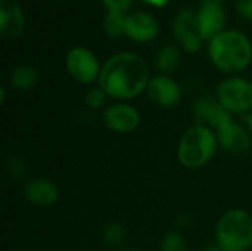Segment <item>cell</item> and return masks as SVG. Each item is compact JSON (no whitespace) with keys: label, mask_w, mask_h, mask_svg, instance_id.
I'll return each mask as SVG.
<instances>
[{"label":"cell","mask_w":252,"mask_h":251,"mask_svg":"<svg viewBox=\"0 0 252 251\" xmlns=\"http://www.w3.org/2000/svg\"><path fill=\"white\" fill-rule=\"evenodd\" d=\"M216 133L219 146L224 152L236 157H242L250 152L252 146V135L245 124L238 123L235 118L216 130Z\"/></svg>","instance_id":"7"},{"label":"cell","mask_w":252,"mask_h":251,"mask_svg":"<svg viewBox=\"0 0 252 251\" xmlns=\"http://www.w3.org/2000/svg\"><path fill=\"white\" fill-rule=\"evenodd\" d=\"M196 19L202 38L211 41L223 33L226 19L224 9L221 4H201V9L196 13Z\"/></svg>","instance_id":"14"},{"label":"cell","mask_w":252,"mask_h":251,"mask_svg":"<svg viewBox=\"0 0 252 251\" xmlns=\"http://www.w3.org/2000/svg\"><path fill=\"white\" fill-rule=\"evenodd\" d=\"M40 72L32 65H19L10 74V83L18 90H30L37 86Z\"/></svg>","instance_id":"17"},{"label":"cell","mask_w":252,"mask_h":251,"mask_svg":"<svg viewBox=\"0 0 252 251\" xmlns=\"http://www.w3.org/2000/svg\"><path fill=\"white\" fill-rule=\"evenodd\" d=\"M109 12H126L133 0H102Z\"/></svg>","instance_id":"23"},{"label":"cell","mask_w":252,"mask_h":251,"mask_svg":"<svg viewBox=\"0 0 252 251\" xmlns=\"http://www.w3.org/2000/svg\"><path fill=\"white\" fill-rule=\"evenodd\" d=\"M25 200L38 209H49L59 200V186L47 178H32L24 183Z\"/></svg>","instance_id":"12"},{"label":"cell","mask_w":252,"mask_h":251,"mask_svg":"<svg viewBox=\"0 0 252 251\" xmlns=\"http://www.w3.org/2000/svg\"><path fill=\"white\" fill-rule=\"evenodd\" d=\"M102 241L109 249L123 250L126 249L124 244L127 241V231L118 222H108L102 228Z\"/></svg>","instance_id":"18"},{"label":"cell","mask_w":252,"mask_h":251,"mask_svg":"<svg viewBox=\"0 0 252 251\" xmlns=\"http://www.w3.org/2000/svg\"><path fill=\"white\" fill-rule=\"evenodd\" d=\"M216 240L223 251H248L252 247V215L232 209L221 215L216 226Z\"/></svg>","instance_id":"4"},{"label":"cell","mask_w":252,"mask_h":251,"mask_svg":"<svg viewBox=\"0 0 252 251\" xmlns=\"http://www.w3.org/2000/svg\"><path fill=\"white\" fill-rule=\"evenodd\" d=\"M108 98H109L108 93L100 86H96V87L89 89V92L84 96V102H86L87 108H90V109H102V108H105Z\"/></svg>","instance_id":"22"},{"label":"cell","mask_w":252,"mask_h":251,"mask_svg":"<svg viewBox=\"0 0 252 251\" xmlns=\"http://www.w3.org/2000/svg\"><path fill=\"white\" fill-rule=\"evenodd\" d=\"M202 4H221V0H201Z\"/></svg>","instance_id":"27"},{"label":"cell","mask_w":252,"mask_h":251,"mask_svg":"<svg viewBox=\"0 0 252 251\" xmlns=\"http://www.w3.org/2000/svg\"><path fill=\"white\" fill-rule=\"evenodd\" d=\"M242 118H244V124L247 126V129L250 130V133L252 135V111L248 112L247 115H244Z\"/></svg>","instance_id":"25"},{"label":"cell","mask_w":252,"mask_h":251,"mask_svg":"<svg viewBox=\"0 0 252 251\" xmlns=\"http://www.w3.org/2000/svg\"><path fill=\"white\" fill-rule=\"evenodd\" d=\"M236 6H238L239 13L244 18L252 21V0H238L236 1Z\"/></svg>","instance_id":"24"},{"label":"cell","mask_w":252,"mask_h":251,"mask_svg":"<svg viewBox=\"0 0 252 251\" xmlns=\"http://www.w3.org/2000/svg\"><path fill=\"white\" fill-rule=\"evenodd\" d=\"M217 99L232 115L244 117L252 111V83L230 75L217 86Z\"/></svg>","instance_id":"5"},{"label":"cell","mask_w":252,"mask_h":251,"mask_svg":"<svg viewBox=\"0 0 252 251\" xmlns=\"http://www.w3.org/2000/svg\"><path fill=\"white\" fill-rule=\"evenodd\" d=\"M174 37L179 41V44L183 47L188 53H196L201 49V44L204 41L199 27L196 13H193L190 9H182L174 19L173 25Z\"/></svg>","instance_id":"9"},{"label":"cell","mask_w":252,"mask_h":251,"mask_svg":"<svg viewBox=\"0 0 252 251\" xmlns=\"http://www.w3.org/2000/svg\"><path fill=\"white\" fill-rule=\"evenodd\" d=\"M120 251H140V250H137V249H133V247H126V249H123V250H120Z\"/></svg>","instance_id":"28"},{"label":"cell","mask_w":252,"mask_h":251,"mask_svg":"<svg viewBox=\"0 0 252 251\" xmlns=\"http://www.w3.org/2000/svg\"><path fill=\"white\" fill-rule=\"evenodd\" d=\"M149 80V71L142 56L133 52H120L102 65L97 83L109 98L127 102L146 92Z\"/></svg>","instance_id":"1"},{"label":"cell","mask_w":252,"mask_h":251,"mask_svg":"<svg viewBox=\"0 0 252 251\" xmlns=\"http://www.w3.org/2000/svg\"><path fill=\"white\" fill-rule=\"evenodd\" d=\"M219 148L216 130L202 124H193L179 141L177 160L186 169H201L214 158Z\"/></svg>","instance_id":"3"},{"label":"cell","mask_w":252,"mask_h":251,"mask_svg":"<svg viewBox=\"0 0 252 251\" xmlns=\"http://www.w3.org/2000/svg\"><path fill=\"white\" fill-rule=\"evenodd\" d=\"M126 16L127 15H124L123 12H109L103 19L105 33L112 38H120L121 36H126Z\"/></svg>","instance_id":"19"},{"label":"cell","mask_w":252,"mask_h":251,"mask_svg":"<svg viewBox=\"0 0 252 251\" xmlns=\"http://www.w3.org/2000/svg\"><path fill=\"white\" fill-rule=\"evenodd\" d=\"M146 95L155 105L161 108H173L182 102L183 92L180 84L164 74L152 77L146 87Z\"/></svg>","instance_id":"10"},{"label":"cell","mask_w":252,"mask_h":251,"mask_svg":"<svg viewBox=\"0 0 252 251\" xmlns=\"http://www.w3.org/2000/svg\"><path fill=\"white\" fill-rule=\"evenodd\" d=\"M25 27V16L21 6L13 0H0V34L16 37Z\"/></svg>","instance_id":"15"},{"label":"cell","mask_w":252,"mask_h":251,"mask_svg":"<svg viewBox=\"0 0 252 251\" xmlns=\"http://www.w3.org/2000/svg\"><path fill=\"white\" fill-rule=\"evenodd\" d=\"M159 251H188L186 238L179 231H170L164 235Z\"/></svg>","instance_id":"21"},{"label":"cell","mask_w":252,"mask_h":251,"mask_svg":"<svg viewBox=\"0 0 252 251\" xmlns=\"http://www.w3.org/2000/svg\"><path fill=\"white\" fill-rule=\"evenodd\" d=\"M103 121L108 129L120 135H128L139 129L142 115L128 102H114L103 111Z\"/></svg>","instance_id":"8"},{"label":"cell","mask_w":252,"mask_h":251,"mask_svg":"<svg viewBox=\"0 0 252 251\" xmlns=\"http://www.w3.org/2000/svg\"><path fill=\"white\" fill-rule=\"evenodd\" d=\"M145 1H149V3H152L155 6H164V4L168 3V0H145Z\"/></svg>","instance_id":"26"},{"label":"cell","mask_w":252,"mask_h":251,"mask_svg":"<svg viewBox=\"0 0 252 251\" xmlns=\"http://www.w3.org/2000/svg\"><path fill=\"white\" fill-rule=\"evenodd\" d=\"M65 67L69 75L81 84L99 81L102 65L97 56L87 47H72L65 58Z\"/></svg>","instance_id":"6"},{"label":"cell","mask_w":252,"mask_h":251,"mask_svg":"<svg viewBox=\"0 0 252 251\" xmlns=\"http://www.w3.org/2000/svg\"><path fill=\"white\" fill-rule=\"evenodd\" d=\"M4 167L7 175L15 180H22L27 176V163L18 154H9L4 161Z\"/></svg>","instance_id":"20"},{"label":"cell","mask_w":252,"mask_h":251,"mask_svg":"<svg viewBox=\"0 0 252 251\" xmlns=\"http://www.w3.org/2000/svg\"><path fill=\"white\" fill-rule=\"evenodd\" d=\"M179 64H180V50L177 49V46L167 44L157 52L155 67L161 74L168 75V74L174 72L177 70Z\"/></svg>","instance_id":"16"},{"label":"cell","mask_w":252,"mask_h":251,"mask_svg":"<svg viewBox=\"0 0 252 251\" xmlns=\"http://www.w3.org/2000/svg\"><path fill=\"white\" fill-rule=\"evenodd\" d=\"M208 53L211 62L220 71L236 75L251 64L252 44L241 31H223L210 41Z\"/></svg>","instance_id":"2"},{"label":"cell","mask_w":252,"mask_h":251,"mask_svg":"<svg viewBox=\"0 0 252 251\" xmlns=\"http://www.w3.org/2000/svg\"><path fill=\"white\" fill-rule=\"evenodd\" d=\"M124 33L134 41H149L158 36V22L146 12H131L126 16Z\"/></svg>","instance_id":"13"},{"label":"cell","mask_w":252,"mask_h":251,"mask_svg":"<svg viewBox=\"0 0 252 251\" xmlns=\"http://www.w3.org/2000/svg\"><path fill=\"white\" fill-rule=\"evenodd\" d=\"M193 117L195 124L207 126L213 130H219L223 127L227 121L233 120L235 115H232L216 98L211 96H199L193 104Z\"/></svg>","instance_id":"11"}]
</instances>
